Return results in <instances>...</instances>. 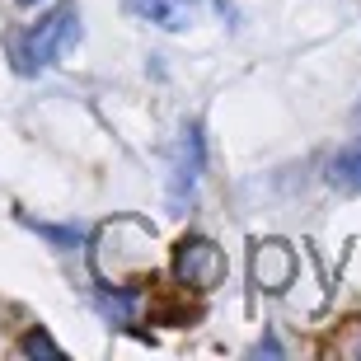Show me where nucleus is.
<instances>
[{
    "label": "nucleus",
    "mask_w": 361,
    "mask_h": 361,
    "mask_svg": "<svg viewBox=\"0 0 361 361\" xmlns=\"http://www.w3.org/2000/svg\"><path fill=\"white\" fill-rule=\"evenodd\" d=\"M80 33L85 28H80V5L75 0H61L47 14H38V24L5 33V52H10L14 75H42L66 47L80 42Z\"/></svg>",
    "instance_id": "nucleus-1"
},
{
    "label": "nucleus",
    "mask_w": 361,
    "mask_h": 361,
    "mask_svg": "<svg viewBox=\"0 0 361 361\" xmlns=\"http://www.w3.org/2000/svg\"><path fill=\"white\" fill-rule=\"evenodd\" d=\"M132 221L136 216H118V221H108V226L94 235L90 263H94V277L104 281V286H136V281L150 272L155 230L141 221L136 235H132Z\"/></svg>",
    "instance_id": "nucleus-2"
},
{
    "label": "nucleus",
    "mask_w": 361,
    "mask_h": 361,
    "mask_svg": "<svg viewBox=\"0 0 361 361\" xmlns=\"http://www.w3.org/2000/svg\"><path fill=\"white\" fill-rule=\"evenodd\" d=\"M122 5L141 24H155L164 33H192L197 24H230L235 19L230 0H122Z\"/></svg>",
    "instance_id": "nucleus-3"
},
{
    "label": "nucleus",
    "mask_w": 361,
    "mask_h": 361,
    "mask_svg": "<svg viewBox=\"0 0 361 361\" xmlns=\"http://www.w3.org/2000/svg\"><path fill=\"white\" fill-rule=\"evenodd\" d=\"M174 277L188 291H216L226 281V249L207 235H183L174 244Z\"/></svg>",
    "instance_id": "nucleus-4"
},
{
    "label": "nucleus",
    "mask_w": 361,
    "mask_h": 361,
    "mask_svg": "<svg viewBox=\"0 0 361 361\" xmlns=\"http://www.w3.org/2000/svg\"><path fill=\"white\" fill-rule=\"evenodd\" d=\"M202 164H207L202 127H197V122H183V127H178V141H174V160H169V202H174L178 212L192 207V197H197Z\"/></svg>",
    "instance_id": "nucleus-5"
},
{
    "label": "nucleus",
    "mask_w": 361,
    "mask_h": 361,
    "mask_svg": "<svg viewBox=\"0 0 361 361\" xmlns=\"http://www.w3.org/2000/svg\"><path fill=\"white\" fill-rule=\"evenodd\" d=\"M291 272H295L291 244H281V240H258L254 244V254H249V277H254L258 291H281V286H291Z\"/></svg>",
    "instance_id": "nucleus-6"
},
{
    "label": "nucleus",
    "mask_w": 361,
    "mask_h": 361,
    "mask_svg": "<svg viewBox=\"0 0 361 361\" xmlns=\"http://www.w3.org/2000/svg\"><path fill=\"white\" fill-rule=\"evenodd\" d=\"M329 183L343 188V192H361V141L343 146L334 160H329Z\"/></svg>",
    "instance_id": "nucleus-7"
},
{
    "label": "nucleus",
    "mask_w": 361,
    "mask_h": 361,
    "mask_svg": "<svg viewBox=\"0 0 361 361\" xmlns=\"http://www.w3.org/2000/svg\"><path fill=\"white\" fill-rule=\"evenodd\" d=\"M14 352H19V357H52V361L66 357V352H61V343H52V334H47L42 324H33V329L19 338V348H14Z\"/></svg>",
    "instance_id": "nucleus-8"
},
{
    "label": "nucleus",
    "mask_w": 361,
    "mask_h": 361,
    "mask_svg": "<svg viewBox=\"0 0 361 361\" xmlns=\"http://www.w3.org/2000/svg\"><path fill=\"white\" fill-rule=\"evenodd\" d=\"M28 226L38 230L42 240H52L56 249H75V244H80V230L75 226H47V221H28Z\"/></svg>",
    "instance_id": "nucleus-9"
},
{
    "label": "nucleus",
    "mask_w": 361,
    "mask_h": 361,
    "mask_svg": "<svg viewBox=\"0 0 361 361\" xmlns=\"http://www.w3.org/2000/svg\"><path fill=\"white\" fill-rule=\"evenodd\" d=\"M348 352H352V357H361V329H357V334H352V343H348Z\"/></svg>",
    "instance_id": "nucleus-10"
},
{
    "label": "nucleus",
    "mask_w": 361,
    "mask_h": 361,
    "mask_svg": "<svg viewBox=\"0 0 361 361\" xmlns=\"http://www.w3.org/2000/svg\"><path fill=\"white\" fill-rule=\"evenodd\" d=\"M14 5H19V10H33V5H38V0H14Z\"/></svg>",
    "instance_id": "nucleus-11"
},
{
    "label": "nucleus",
    "mask_w": 361,
    "mask_h": 361,
    "mask_svg": "<svg viewBox=\"0 0 361 361\" xmlns=\"http://www.w3.org/2000/svg\"><path fill=\"white\" fill-rule=\"evenodd\" d=\"M357 122H361V104H357Z\"/></svg>",
    "instance_id": "nucleus-12"
}]
</instances>
